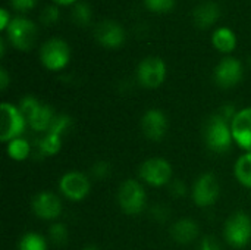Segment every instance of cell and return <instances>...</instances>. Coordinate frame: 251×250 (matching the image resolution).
Masks as SVG:
<instances>
[{"label":"cell","mask_w":251,"mask_h":250,"mask_svg":"<svg viewBox=\"0 0 251 250\" xmlns=\"http://www.w3.org/2000/svg\"><path fill=\"white\" fill-rule=\"evenodd\" d=\"M231 131L234 137V143L251 153V106L238 111L231 121Z\"/></svg>","instance_id":"5bb4252c"},{"label":"cell","mask_w":251,"mask_h":250,"mask_svg":"<svg viewBox=\"0 0 251 250\" xmlns=\"http://www.w3.org/2000/svg\"><path fill=\"white\" fill-rule=\"evenodd\" d=\"M91 18H93V10H91V6L87 1H78L74 6V9H72V21L76 25L85 27V25H88L91 22Z\"/></svg>","instance_id":"cb8c5ba5"},{"label":"cell","mask_w":251,"mask_h":250,"mask_svg":"<svg viewBox=\"0 0 251 250\" xmlns=\"http://www.w3.org/2000/svg\"><path fill=\"white\" fill-rule=\"evenodd\" d=\"M94 37L103 47L118 49L125 41V31L118 22L110 21V19H104L96 25Z\"/></svg>","instance_id":"2e32d148"},{"label":"cell","mask_w":251,"mask_h":250,"mask_svg":"<svg viewBox=\"0 0 251 250\" xmlns=\"http://www.w3.org/2000/svg\"><path fill=\"white\" fill-rule=\"evenodd\" d=\"M224 236L229 246L234 249H243L251 242V217L246 212L232 214L224 227Z\"/></svg>","instance_id":"277c9868"},{"label":"cell","mask_w":251,"mask_h":250,"mask_svg":"<svg viewBox=\"0 0 251 250\" xmlns=\"http://www.w3.org/2000/svg\"><path fill=\"white\" fill-rule=\"evenodd\" d=\"M37 146H38V150H40L41 155L53 156V155H56V153L60 150V147H62V136L47 131V133L38 140Z\"/></svg>","instance_id":"7402d4cb"},{"label":"cell","mask_w":251,"mask_h":250,"mask_svg":"<svg viewBox=\"0 0 251 250\" xmlns=\"http://www.w3.org/2000/svg\"><path fill=\"white\" fill-rule=\"evenodd\" d=\"M221 16V9L215 1H204L199 6H196L194 12H193V19L194 24L199 28H209L212 27Z\"/></svg>","instance_id":"ac0fdd59"},{"label":"cell","mask_w":251,"mask_h":250,"mask_svg":"<svg viewBox=\"0 0 251 250\" xmlns=\"http://www.w3.org/2000/svg\"><path fill=\"white\" fill-rule=\"evenodd\" d=\"M18 250H47V240L38 233H26L21 237Z\"/></svg>","instance_id":"603a6c76"},{"label":"cell","mask_w":251,"mask_h":250,"mask_svg":"<svg viewBox=\"0 0 251 250\" xmlns=\"http://www.w3.org/2000/svg\"><path fill=\"white\" fill-rule=\"evenodd\" d=\"M137 80L144 88H157L166 80V63L157 56H149L138 63Z\"/></svg>","instance_id":"30bf717a"},{"label":"cell","mask_w":251,"mask_h":250,"mask_svg":"<svg viewBox=\"0 0 251 250\" xmlns=\"http://www.w3.org/2000/svg\"><path fill=\"white\" fill-rule=\"evenodd\" d=\"M199 224L191 218H181L171 227V237L179 245H188L199 237Z\"/></svg>","instance_id":"e0dca14e"},{"label":"cell","mask_w":251,"mask_h":250,"mask_svg":"<svg viewBox=\"0 0 251 250\" xmlns=\"http://www.w3.org/2000/svg\"><path fill=\"white\" fill-rule=\"evenodd\" d=\"M19 109L26 118L28 125L38 133H47L56 118L54 111L49 106L41 103L34 96H25L19 102Z\"/></svg>","instance_id":"7a4b0ae2"},{"label":"cell","mask_w":251,"mask_h":250,"mask_svg":"<svg viewBox=\"0 0 251 250\" xmlns=\"http://www.w3.org/2000/svg\"><path fill=\"white\" fill-rule=\"evenodd\" d=\"M249 63H250V66H251V57H250V60H249Z\"/></svg>","instance_id":"74e56055"},{"label":"cell","mask_w":251,"mask_h":250,"mask_svg":"<svg viewBox=\"0 0 251 250\" xmlns=\"http://www.w3.org/2000/svg\"><path fill=\"white\" fill-rule=\"evenodd\" d=\"M71 118L68 116V115H56V118H54V121H53V124H51V127H50V133H54V134H59V136H62L63 137V134L68 131V128L71 127Z\"/></svg>","instance_id":"4316f807"},{"label":"cell","mask_w":251,"mask_h":250,"mask_svg":"<svg viewBox=\"0 0 251 250\" xmlns=\"http://www.w3.org/2000/svg\"><path fill=\"white\" fill-rule=\"evenodd\" d=\"M59 18H60V12H59V7L54 4L46 6L40 13V21L44 25H53L59 21Z\"/></svg>","instance_id":"484cf974"},{"label":"cell","mask_w":251,"mask_h":250,"mask_svg":"<svg viewBox=\"0 0 251 250\" xmlns=\"http://www.w3.org/2000/svg\"><path fill=\"white\" fill-rule=\"evenodd\" d=\"M6 153L10 159L16 162H22L28 159V156L31 155V144L24 137L13 139L9 143H6Z\"/></svg>","instance_id":"ffe728a7"},{"label":"cell","mask_w":251,"mask_h":250,"mask_svg":"<svg viewBox=\"0 0 251 250\" xmlns=\"http://www.w3.org/2000/svg\"><path fill=\"white\" fill-rule=\"evenodd\" d=\"M31 209L35 217L44 221H54L62 214V200L51 192H40L32 197Z\"/></svg>","instance_id":"7c38bea8"},{"label":"cell","mask_w":251,"mask_h":250,"mask_svg":"<svg viewBox=\"0 0 251 250\" xmlns=\"http://www.w3.org/2000/svg\"><path fill=\"white\" fill-rule=\"evenodd\" d=\"M7 84H9V75H7V71H6L4 68H1V69H0V88H1V90H6Z\"/></svg>","instance_id":"e575fe53"},{"label":"cell","mask_w":251,"mask_h":250,"mask_svg":"<svg viewBox=\"0 0 251 250\" xmlns=\"http://www.w3.org/2000/svg\"><path fill=\"white\" fill-rule=\"evenodd\" d=\"M91 190V180L87 174L79 171H69L59 180V192L72 202L84 200Z\"/></svg>","instance_id":"9c48e42d"},{"label":"cell","mask_w":251,"mask_h":250,"mask_svg":"<svg viewBox=\"0 0 251 250\" xmlns=\"http://www.w3.org/2000/svg\"><path fill=\"white\" fill-rule=\"evenodd\" d=\"M243 63L235 57H224L215 68V83L221 88H232L243 80Z\"/></svg>","instance_id":"4fadbf2b"},{"label":"cell","mask_w":251,"mask_h":250,"mask_svg":"<svg viewBox=\"0 0 251 250\" xmlns=\"http://www.w3.org/2000/svg\"><path fill=\"white\" fill-rule=\"evenodd\" d=\"M56 4H62V6H66V4H72V3H75L76 0H53Z\"/></svg>","instance_id":"d590c367"},{"label":"cell","mask_w":251,"mask_h":250,"mask_svg":"<svg viewBox=\"0 0 251 250\" xmlns=\"http://www.w3.org/2000/svg\"><path fill=\"white\" fill-rule=\"evenodd\" d=\"M37 1L38 0H10V4L19 12H28L37 4Z\"/></svg>","instance_id":"d6a6232c"},{"label":"cell","mask_w":251,"mask_h":250,"mask_svg":"<svg viewBox=\"0 0 251 250\" xmlns=\"http://www.w3.org/2000/svg\"><path fill=\"white\" fill-rule=\"evenodd\" d=\"M9 43L18 50H29L37 40V25L24 16H16L9 24L7 29Z\"/></svg>","instance_id":"ba28073f"},{"label":"cell","mask_w":251,"mask_h":250,"mask_svg":"<svg viewBox=\"0 0 251 250\" xmlns=\"http://www.w3.org/2000/svg\"><path fill=\"white\" fill-rule=\"evenodd\" d=\"M1 112V130H0V140L3 143H9L13 139L22 137L25 127L28 125L26 118L21 112L19 106L12 105L9 102H3L0 105Z\"/></svg>","instance_id":"5b68a950"},{"label":"cell","mask_w":251,"mask_h":250,"mask_svg":"<svg viewBox=\"0 0 251 250\" xmlns=\"http://www.w3.org/2000/svg\"><path fill=\"white\" fill-rule=\"evenodd\" d=\"M40 60L46 69L60 71L71 60V49L65 40L57 38V37L50 38L41 46Z\"/></svg>","instance_id":"52a82bcc"},{"label":"cell","mask_w":251,"mask_h":250,"mask_svg":"<svg viewBox=\"0 0 251 250\" xmlns=\"http://www.w3.org/2000/svg\"><path fill=\"white\" fill-rule=\"evenodd\" d=\"M144 3L149 7V10L156 13H165L174 7L175 0H144Z\"/></svg>","instance_id":"83f0119b"},{"label":"cell","mask_w":251,"mask_h":250,"mask_svg":"<svg viewBox=\"0 0 251 250\" xmlns=\"http://www.w3.org/2000/svg\"><path fill=\"white\" fill-rule=\"evenodd\" d=\"M109 172H110V167H109V164L104 162V161L96 162V164L93 165V168H91V174H93V177L97 178V180H104V178L109 175Z\"/></svg>","instance_id":"f1b7e54d"},{"label":"cell","mask_w":251,"mask_h":250,"mask_svg":"<svg viewBox=\"0 0 251 250\" xmlns=\"http://www.w3.org/2000/svg\"><path fill=\"white\" fill-rule=\"evenodd\" d=\"M118 205L126 215H140L147 205V193L144 186L134 178L125 180L118 190Z\"/></svg>","instance_id":"3957f363"},{"label":"cell","mask_w":251,"mask_h":250,"mask_svg":"<svg viewBox=\"0 0 251 250\" xmlns=\"http://www.w3.org/2000/svg\"><path fill=\"white\" fill-rule=\"evenodd\" d=\"M234 174L241 186L251 189V153H244L237 159Z\"/></svg>","instance_id":"44dd1931"},{"label":"cell","mask_w":251,"mask_h":250,"mask_svg":"<svg viewBox=\"0 0 251 250\" xmlns=\"http://www.w3.org/2000/svg\"><path fill=\"white\" fill-rule=\"evenodd\" d=\"M212 43L221 53H231L237 47V35L228 27H221L212 34Z\"/></svg>","instance_id":"d6986e66"},{"label":"cell","mask_w":251,"mask_h":250,"mask_svg":"<svg viewBox=\"0 0 251 250\" xmlns=\"http://www.w3.org/2000/svg\"><path fill=\"white\" fill-rule=\"evenodd\" d=\"M199 250H222V248H221L219 242H218L215 237L206 236V237L201 239L200 246H199Z\"/></svg>","instance_id":"1f68e13d"},{"label":"cell","mask_w":251,"mask_h":250,"mask_svg":"<svg viewBox=\"0 0 251 250\" xmlns=\"http://www.w3.org/2000/svg\"><path fill=\"white\" fill-rule=\"evenodd\" d=\"M138 175L143 183L151 187H163L172 181L174 169L165 158H150L141 164Z\"/></svg>","instance_id":"8992f818"},{"label":"cell","mask_w":251,"mask_h":250,"mask_svg":"<svg viewBox=\"0 0 251 250\" xmlns=\"http://www.w3.org/2000/svg\"><path fill=\"white\" fill-rule=\"evenodd\" d=\"M204 141L209 150L215 153H226L234 144L231 122L224 119L219 113L212 115L204 125Z\"/></svg>","instance_id":"6da1fadb"},{"label":"cell","mask_w":251,"mask_h":250,"mask_svg":"<svg viewBox=\"0 0 251 250\" xmlns=\"http://www.w3.org/2000/svg\"><path fill=\"white\" fill-rule=\"evenodd\" d=\"M143 134L151 141H160L168 133V118L163 111L151 108L141 118Z\"/></svg>","instance_id":"9a60e30c"},{"label":"cell","mask_w":251,"mask_h":250,"mask_svg":"<svg viewBox=\"0 0 251 250\" xmlns=\"http://www.w3.org/2000/svg\"><path fill=\"white\" fill-rule=\"evenodd\" d=\"M49 239L56 245V246H63L66 245L69 239V231L65 224L62 222H54L49 228Z\"/></svg>","instance_id":"d4e9b609"},{"label":"cell","mask_w":251,"mask_h":250,"mask_svg":"<svg viewBox=\"0 0 251 250\" xmlns=\"http://www.w3.org/2000/svg\"><path fill=\"white\" fill-rule=\"evenodd\" d=\"M193 200L199 208H209L216 203L221 194V186L215 174H201L193 186Z\"/></svg>","instance_id":"8fae6325"},{"label":"cell","mask_w":251,"mask_h":250,"mask_svg":"<svg viewBox=\"0 0 251 250\" xmlns=\"http://www.w3.org/2000/svg\"><path fill=\"white\" fill-rule=\"evenodd\" d=\"M169 192H171V194L174 197L179 199V197L187 196V186L181 180H174V181L169 183Z\"/></svg>","instance_id":"f546056e"},{"label":"cell","mask_w":251,"mask_h":250,"mask_svg":"<svg viewBox=\"0 0 251 250\" xmlns=\"http://www.w3.org/2000/svg\"><path fill=\"white\" fill-rule=\"evenodd\" d=\"M151 217H153L156 221L163 222V221H166L168 217H169V209H168L166 206H163V205H154V206L151 208Z\"/></svg>","instance_id":"4dcf8cb0"},{"label":"cell","mask_w":251,"mask_h":250,"mask_svg":"<svg viewBox=\"0 0 251 250\" xmlns=\"http://www.w3.org/2000/svg\"><path fill=\"white\" fill-rule=\"evenodd\" d=\"M82 250H100L99 248H96V246H85Z\"/></svg>","instance_id":"8d00e7d4"},{"label":"cell","mask_w":251,"mask_h":250,"mask_svg":"<svg viewBox=\"0 0 251 250\" xmlns=\"http://www.w3.org/2000/svg\"><path fill=\"white\" fill-rule=\"evenodd\" d=\"M10 22H12V18H10L9 12L6 9H1L0 10V29H3V31L7 29Z\"/></svg>","instance_id":"836d02e7"}]
</instances>
